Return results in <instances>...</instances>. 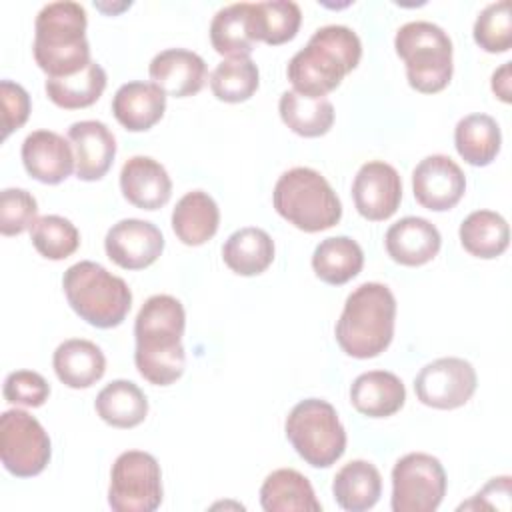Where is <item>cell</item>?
<instances>
[{
	"label": "cell",
	"mask_w": 512,
	"mask_h": 512,
	"mask_svg": "<svg viewBox=\"0 0 512 512\" xmlns=\"http://www.w3.org/2000/svg\"><path fill=\"white\" fill-rule=\"evenodd\" d=\"M252 6H254V24H256L258 40L278 46L296 36L302 22V12L296 2L270 0V2H256Z\"/></svg>",
	"instance_id": "d590c367"
},
{
	"label": "cell",
	"mask_w": 512,
	"mask_h": 512,
	"mask_svg": "<svg viewBox=\"0 0 512 512\" xmlns=\"http://www.w3.org/2000/svg\"><path fill=\"white\" fill-rule=\"evenodd\" d=\"M20 154L26 172L42 184H60L76 168L72 144L52 130L28 134Z\"/></svg>",
	"instance_id": "2e32d148"
},
{
	"label": "cell",
	"mask_w": 512,
	"mask_h": 512,
	"mask_svg": "<svg viewBox=\"0 0 512 512\" xmlns=\"http://www.w3.org/2000/svg\"><path fill=\"white\" fill-rule=\"evenodd\" d=\"M360 56L358 34L348 26L328 24L318 28L308 44L290 58L286 74L296 92L326 98L358 66Z\"/></svg>",
	"instance_id": "7a4b0ae2"
},
{
	"label": "cell",
	"mask_w": 512,
	"mask_h": 512,
	"mask_svg": "<svg viewBox=\"0 0 512 512\" xmlns=\"http://www.w3.org/2000/svg\"><path fill=\"white\" fill-rule=\"evenodd\" d=\"M2 392L10 404L38 408L48 400L50 384L34 370H14L6 376Z\"/></svg>",
	"instance_id": "ab89813d"
},
{
	"label": "cell",
	"mask_w": 512,
	"mask_h": 512,
	"mask_svg": "<svg viewBox=\"0 0 512 512\" xmlns=\"http://www.w3.org/2000/svg\"><path fill=\"white\" fill-rule=\"evenodd\" d=\"M274 210L304 232H322L342 218V204L330 182L316 170L296 166L274 184Z\"/></svg>",
	"instance_id": "8992f818"
},
{
	"label": "cell",
	"mask_w": 512,
	"mask_h": 512,
	"mask_svg": "<svg viewBox=\"0 0 512 512\" xmlns=\"http://www.w3.org/2000/svg\"><path fill=\"white\" fill-rule=\"evenodd\" d=\"M68 142L74 150L76 176L84 182L100 180L116 156V138L104 122L80 120L68 128Z\"/></svg>",
	"instance_id": "e0dca14e"
},
{
	"label": "cell",
	"mask_w": 512,
	"mask_h": 512,
	"mask_svg": "<svg viewBox=\"0 0 512 512\" xmlns=\"http://www.w3.org/2000/svg\"><path fill=\"white\" fill-rule=\"evenodd\" d=\"M284 430L298 456L314 468L332 466L346 450V430L336 408L322 398L300 400L290 410Z\"/></svg>",
	"instance_id": "ba28073f"
},
{
	"label": "cell",
	"mask_w": 512,
	"mask_h": 512,
	"mask_svg": "<svg viewBox=\"0 0 512 512\" xmlns=\"http://www.w3.org/2000/svg\"><path fill=\"white\" fill-rule=\"evenodd\" d=\"M396 54L406 64L408 84L422 92L434 94L448 86L452 78V40L432 22H406L394 36Z\"/></svg>",
	"instance_id": "52a82bcc"
},
{
	"label": "cell",
	"mask_w": 512,
	"mask_h": 512,
	"mask_svg": "<svg viewBox=\"0 0 512 512\" xmlns=\"http://www.w3.org/2000/svg\"><path fill=\"white\" fill-rule=\"evenodd\" d=\"M278 112L282 122L304 138L324 136L334 124V106L328 98H312L296 90L282 92Z\"/></svg>",
	"instance_id": "f1b7e54d"
},
{
	"label": "cell",
	"mask_w": 512,
	"mask_h": 512,
	"mask_svg": "<svg viewBox=\"0 0 512 512\" xmlns=\"http://www.w3.org/2000/svg\"><path fill=\"white\" fill-rule=\"evenodd\" d=\"M510 68H512V62H504V64L492 74V92H494L502 102H510V100H512Z\"/></svg>",
	"instance_id": "b9f144b4"
},
{
	"label": "cell",
	"mask_w": 512,
	"mask_h": 512,
	"mask_svg": "<svg viewBox=\"0 0 512 512\" xmlns=\"http://www.w3.org/2000/svg\"><path fill=\"white\" fill-rule=\"evenodd\" d=\"M162 502L158 460L142 450L122 452L110 470L108 504L114 512H152Z\"/></svg>",
	"instance_id": "9c48e42d"
},
{
	"label": "cell",
	"mask_w": 512,
	"mask_h": 512,
	"mask_svg": "<svg viewBox=\"0 0 512 512\" xmlns=\"http://www.w3.org/2000/svg\"><path fill=\"white\" fill-rule=\"evenodd\" d=\"M442 244L438 228L420 216H406L394 222L386 236L384 246L388 256L402 266H422L430 262Z\"/></svg>",
	"instance_id": "ffe728a7"
},
{
	"label": "cell",
	"mask_w": 512,
	"mask_h": 512,
	"mask_svg": "<svg viewBox=\"0 0 512 512\" xmlns=\"http://www.w3.org/2000/svg\"><path fill=\"white\" fill-rule=\"evenodd\" d=\"M220 224V210L214 198L204 190L186 192L172 210V230L186 246L208 242Z\"/></svg>",
	"instance_id": "484cf974"
},
{
	"label": "cell",
	"mask_w": 512,
	"mask_h": 512,
	"mask_svg": "<svg viewBox=\"0 0 512 512\" xmlns=\"http://www.w3.org/2000/svg\"><path fill=\"white\" fill-rule=\"evenodd\" d=\"M404 400L402 380L386 370L364 372L350 386L352 406L368 418H388L404 406Z\"/></svg>",
	"instance_id": "603a6c76"
},
{
	"label": "cell",
	"mask_w": 512,
	"mask_h": 512,
	"mask_svg": "<svg viewBox=\"0 0 512 512\" xmlns=\"http://www.w3.org/2000/svg\"><path fill=\"white\" fill-rule=\"evenodd\" d=\"M124 198L140 210L162 208L172 194V180L166 168L150 156H132L120 170Z\"/></svg>",
	"instance_id": "d6986e66"
},
{
	"label": "cell",
	"mask_w": 512,
	"mask_h": 512,
	"mask_svg": "<svg viewBox=\"0 0 512 512\" xmlns=\"http://www.w3.org/2000/svg\"><path fill=\"white\" fill-rule=\"evenodd\" d=\"M52 366L62 384L80 390L96 384L106 372V358L100 346L84 338L64 340L52 356Z\"/></svg>",
	"instance_id": "cb8c5ba5"
},
{
	"label": "cell",
	"mask_w": 512,
	"mask_h": 512,
	"mask_svg": "<svg viewBox=\"0 0 512 512\" xmlns=\"http://www.w3.org/2000/svg\"><path fill=\"white\" fill-rule=\"evenodd\" d=\"M474 42L490 52H508L512 46V12L508 0L488 4L474 22Z\"/></svg>",
	"instance_id": "74e56055"
},
{
	"label": "cell",
	"mask_w": 512,
	"mask_h": 512,
	"mask_svg": "<svg viewBox=\"0 0 512 512\" xmlns=\"http://www.w3.org/2000/svg\"><path fill=\"white\" fill-rule=\"evenodd\" d=\"M412 190L420 206L432 212H444L454 208L464 196L466 176L450 156L432 154L414 168Z\"/></svg>",
	"instance_id": "4fadbf2b"
},
{
	"label": "cell",
	"mask_w": 512,
	"mask_h": 512,
	"mask_svg": "<svg viewBox=\"0 0 512 512\" xmlns=\"http://www.w3.org/2000/svg\"><path fill=\"white\" fill-rule=\"evenodd\" d=\"M106 88V72L98 62H90L82 72L64 78H46L44 90L48 98L64 108L78 110L92 106Z\"/></svg>",
	"instance_id": "836d02e7"
},
{
	"label": "cell",
	"mask_w": 512,
	"mask_h": 512,
	"mask_svg": "<svg viewBox=\"0 0 512 512\" xmlns=\"http://www.w3.org/2000/svg\"><path fill=\"white\" fill-rule=\"evenodd\" d=\"M166 110V94L154 82H126L112 98L114 118L130 132L150 130Z\"/></svg>",
	"instance_id": "44dd1931"
},
{
	"label": "cell",
	"mask_w": 512,
	"mask_h": 512,
	"mask_svg": "<svg viewBox=\"0 0 512 512\" xmlns=\"http://www.w3.org/2000/svg\"><path fill=\"white\" fill-rule=\"evenodd\" d=\"M502 134L488 114H468L454 128V146L472 166H488L500 152Z\"/></svg>",
	"instance_id": "4dcf8cb0"
},
{
	"label": "cell",
	"mask_w": 512,
	"mask_h": 512,
	"mask_svg": "<svg viewBox=\"0 0 512 512\" xmlns=\"http://www.w3.org/2000/svg\"><path fill=\"white\" fill-rule=\"evenodd\" d=\"M260 506L266 512H320L310 480L292 468H278L260 486Z\"/></svg>",
	"instance_id": "d4e9b609"
},
{
	"label": "cell",
	"mask_w": 512,
	"mask_h": 512,
	"mask_svg": "<svg viewBox=\"0 0 512 512\" xmlns=\"http://www.w3.org/2000/svg\"><path fill=\"white\" fill-rule=\"evenodd\" d=\"M38 202L24 188H4L0 194V232L16 236L30 230L38 220Z\"/></svg>",
	"instance_id": "f35d334b"
},
{
	"label": "cell",
	"mask_w": 512,
	"mask_h": 512,
	"mask_svg": "<svg viewBox=\"0 0 512 512\" xmlns=\"http://www.w3.org/2000/svg\"><path fill=\"white\" fill-rule=\"evenodd\" d=\"M334 500L348 512L370 510L382 494V476L368 460H352L344 464L332 482Z\"/></svg>",
	"instance_id": "4316f807"
},
{
	"label": "cell",
	"mask_w": 512,
	"mask_h": 512,
	"mask_svg": "<svg viewBox=\"0 0 512 512\" xmlns=\"http://www.w3.org/2000/svg\"><path fill=\"white\" fill-rule=\"evenodd\" d=\"M260 84L258 66L250 56L242 58H226L222 60L210 74L212 94L230 104H238L248 100Z\"/></svg>",
	"instance_id": "e575fe53"
},
{
	"label": "cell",
	"mask_w": 512,
	"mask_h": 512,
	"mask_svg": "<svg viewBox=\"0 0 512 512\" xmlns=\"http://www.w3.org/2000/svg\"><path fill=\"white\" fill-rule=\"evenodd\" d=\"M352 198L358 214L366 220H386L398 210L402 200L400 174L388 162L370 160L354 176Z\"/></svg>",
	"instance_id": "5bb4252c"
},
{
	"label": "cell",
	"mask_w": 512,
	"mask_h": 512,
	"mask_svg": "<svg viewBox=\"0 0 512 512\" xmlns=\"http://www.w3.org/2000/svg\"><path fill=\"white\" fill-rule=\"evenodd\" d=\"M98 416L114 428H134L148 414L144 392L130 380H112L106 384L94 402Z\"/></svg>",
	"instance_id": "1f68e13d"
},
{
	"label": "cell",
	"mask_w": 512,
	"mask_h": 512,
	"mask_svg": "<svg viewBox=\"0 0 512 512\" xmlns=\"http://www.w3.org/2000/svg\"><path fill=\"white\" fill-rule=\"evenodd\" d=\"M210 42L222 56H250L258 42L252 2H236L220 8L210 22Z\"/></svg>",
	"instance_id": "7402d4cb"
},
{
	"label": "cell",
	"mask_w": 512,
	"mask_h": 512,
	"mask_svg": "<svg viewBox=\"0 0 512 512\" xmlns=\"http://www.w3.org/2000/svg\"><path fill=\"white\" fill-rule=\"evenodd\" d=\"M396 298L386 284L364 282L344 302L334 334L338 346L352 358H376L394 336Z\"/></svg>",
	"instance_id": "277c9868"
},
{
	"label": "cell",
	"mask_w": 512,
	"mask_h": 512,
	"mask_svg": "<svg viewBox=\"0 0 512 512\" xmlns=\"http://www.w3.org/2000/svg\"><path fill=\"white\" fill-rule=\"evenodd\" d=\"M152 82L174 98L194 96L206 82V62L192 50L168 48L158 52L148 66Z\"/></svg>",
	"instance_id": "ac0fdd59"
},
{
	"label": "cell",
	"mask_w": 512,
	"mask_h": 512,
	"mask_svg": "<svg viewBox=\"0 0 512 512\" xmlns=\"http://www.w3.org/2000/svg\"><path fill=\"white\" fill-rule=\"evenodd\" d=\"M52 456V446L42 424L24 410H6L0 416V458L16 478L40 474Z\"/></svg>",
	"instance_id": "8fae6325"
},
{
	"label": "cell",
	"mask_w": 512,
	"mask_h": 512,
	"mask_svg": "<svg viewBox=\"0 0 512 512\" xmlns=\"http://www.w3.org/2000/svg\"><path fill=\"white\" fill-rule=\"evenodd\" d=\"M184 324V306L170 294H154L142 304L134 322V362L150 384L168 386L184 374Z\"/></svg>",
	"instance_id": "6da1fadb"
},
{
	"label": "cell",
	"mask_w": 512,
	"mask_h": 512,
	"mask_svg": "<svg viewBox=\"0 0 512 512\" xmlns=\"http://www.w3.org/2000/svg\"><path fill=\"white\" fill-rule=\"evenodd\" d=\"M478 384L474 366L456 356L432 360L414 378V392L424 406L454 410L464 406Z\"/></svg>",
	"instance_id": "7c38bea8"
},
{
	"label": "cell",
	"mask_w": 512,
	"mask_h": 512,
	"mask_svg": "<svg viewBox=\"0 0 512 512\" xmlns=\"http://www.w3.org/2000/svg\"><path fill=\"white\" fill-rule=\"evenodd\" d=\"M86 10L72 0L42 6L34 22V60L48 78H64L82 72L90 60L86 40Z\"/></svg>",
	"instance_id": "3957f363"
},
{
	"label": "cell",
	"mask_w": 512,
	"mask_h": 512,
	"mask_svg": "<svg viewBox=\"0 0 512 512\" xmlns=\"http://www.w3.org/2000/svg\"><path fill=\"white\" fill-rule=\"evenodd\" d=\"M458 236L468 254L490 260L508 248L510 228L498 212L474 210L462 220Z\"/></svg>",
	"instance_id": "d6a6232c"
},
{
	"label": "cell",
	"mask_w": 512,
	"mask_h": 512,
	"mask_svg": "<svg viewBox=\"0 0 512 512\" xmlns=\"http://www.w3.org/2000/svg\"><path fill=\"white\" fill-rule=\"evenodd\" d=\"M30 240L40 256L48 260H64L78 250V228L64 216H40L30 228Z\"/></svg>",
	"instance_id": "8d00e7d4"
},
{
	"label": "cell",
	"mask_w": 512,
	"mask_h": 512,
	"mask_svg": "<svg viewBox=\"0 0 512 512\" xmlns=\"http://www.w3.org/2000/svg\"><path fill=\"white\" fill-rule=\"evenodd\" d=\"M104 250L120 268L142 270L160 258L164 236L160 228L148 220L124 218L106 232Z\"/></svg>",
	"instance_id": "9a60e30c"
},
{
	"label": "cell",
	"mask_w": 512,
	"mask_h": 512,
	"mask_svg": "<svg viewBox=\"0 0 512 512\" xmlns=\"http://www.w3.org/2000/svg\"><path fill=\"white\" fill-rule=\"evenodd\" d=\"M446 472L432 454L410 452L392 468L394 512H434L446 494Z\"/></svg>",
	"instance_id": "30bf717a"
},
{
	"label": "cell",
	"mask_w": 512,
	"mask_h": 512,
	"mask_svg": "<svg viewBox=\"0 0 512 512\" xmlns=\"http://www.w3.org/2000/svg\"><path fill=\"white\" fill-rule=\"evenodd\" d=\"M0 102H2V138H8L18 130L30 116V96L28 92L12 82H0Z\"/></svg>",
	"instance_id": "60d3db41"
},
{
	"label": "cell",
	"mask_w": 512,
	"mask_h": 512,
	"mask_svg": "<svg viewBox=\"0 0 512 512\" xmlns=\"http://www.w3.org/2000/svg\"><path fill=\"white\" fill-rule=\"evenodd\" d=\"M62 288L70 308L96 328L120 326L132 306L128 284L92 260L72 264L62 276Z\"/></svg>",
	"instance_id": "5b68a950"
},
{
	"label": "cell",
	"mask_w": 512,
	"mask_h": 512,
	"mask_svg": "<svg viewBox=\"0 0 512 512\" xmlns=\"http://www.w3.org/2000/svg\"><path fill=\"white\" fill-rule=\"evenodd\" d=\"M364 266V252L350 236H332L322 240L312 254V268L316 276L332 286L346 284Z\"/></svg>",
	"instance_id": "f546056e"
},
{
	"label": "cell",
	"mask_w": 512,
	"mask_h": 512,
	"mask_svg": "<svg viewBox=\"0 0 512 512\" xmlns=\"http://www.w3.org/2000/svg\"><path fill=\"white\" fill-rule=\"evenodd\" d=\"M224 264L240 276L262 274L274 260V240L256 226H246L228 236L222 246Z\"/></svg>",
	"instance_id": "83f0119b"
}]
</instances>
